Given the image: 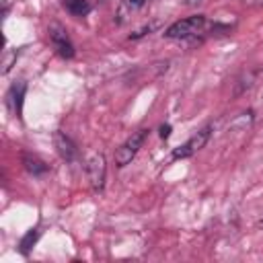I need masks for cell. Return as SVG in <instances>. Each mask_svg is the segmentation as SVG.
<instances>
[{
    "label": "cell",
    "instance_id": "1",
    "mask_svg": "<svg viewBox=\"0 0 263 263\" xmlns=\"http://www.w3.org/2000/svg\"><path fill=\"white\" fill-rule=\"evenodd\" d=\"M205 25H208L205 14H193L189 18L177 21L171 27H166L164 37H168V39H191V37H197L199 33H203Z\"/></svg>",
    "mask_w": 263,
    "mask_h": 263
},
{
    "label": "cell",
    "instance_id": "2",
    "mask_svg": "<svg viewBox=\"0 0 263 263\" xmlns=\"http://www.w3.org/2000/svg\"><path fill=\"white\" fill-rule=\"evenodd\" d=\"M146 138H148V129H138V132H134L117 150H115V164L117 166H125V164H129L132 160H134V156L138 154V150L142 148V144L146 142Z\"/></svg>",
    "mask_w": 263,
    "mask_h": 263
},
{
    "label": "cell",
    "instance_id": "3",
    "mask_svg": "<svg viewBox=\"0 0 263 263\" xmlns=\"http://www.w3.org/2000/svg\"><path fill=\"white\" fill-rule=\"evenodd\" d=\"M210 134H212V125H205V127H201L199 132H195L185 144L177 146V148L171 152V160H183V158H189V156H193L195 152H199V150L208 144Z\"/></svg>",
    "mask_w": 263,
    "mask_h": 263
},
{
    "label": "cell",
    "instance_id": "4",
    "mask_svg": "<svg viewBox=\"0 0 263 263\" xmlns=\"http://www.w3.org/2000/svg\"><path fill=\"white\" fill-rule=\"evenodd\" d=\"M47 35H49V41H51V47L55 49V53L64 60H72L76 49H74V43L70 41L66 29L60 25V23H51L47 27Z\"/></svg>",
    "mask_w": 263,
    "mask_h": 263
},
{
    "label": "cell",
    "instance_id": "5",
    "mask_svg": "<svg viewBox=\"0 0 263 263\" xmlns=\"http://www.w3.org/2000/svg\"><path fill=\"white\" fill-rule=\"evenodd\" d=\"M86 175L90 181L92 191H103L105 187V175H107V160L103 154H92L86 160Z\"/></svg>",
    "mask_w": 263,
    "mask_h": 263
},
{
    "label": "cell",
    "instance_id": "6",
    "mask_svg": "<svg viewBox=\"0 0 263 263\" xmlns=\"http://www.w3.org/2000/svg\"><path fill=\"white\" fill-rule=\"evenodd\" d=\"M53 146H55L58 154H60L64 160H68V162L76 160L78 150H76L74 142H72V140H70V138L64 134V132H55V134H53Z\"/></svg>",
    "mask_w": 263,
    "mask_h": 263
},
{
    "label": "cell",
    "instance_id": "7",
    "mask_svg": "<svg viewBox=\"0 0 263 263\" xmlns=\"http://www.w3.org/2000/svg\"><path fill=\"white\" fill-rule=\"evenodd\" d=\"M25 90H27V84L25 82H16L8 90V107L12 109V113L16 117H21V113H23V97H25Z\"/></svg>",
    "mask_w": 263,
    "mask_h": 263
},
{
    "label": "cell",
    "instance_id": "8",
    "mask_svg": "<svg viewBox=\"0 0 263 263\" xmlns=\"http://www.w3.org/2000/svg\"><path fill=\"white\" fill-rule=\"evenodd\" d=\"M23 166H25V171H27L29 175H33V177H41V175H45V173L49 171V166H47L39 156L29 154V152L23 154Z\"/></svg>",
    "mask_w": 263,
    "mask_h": 263
},
{
    "label": "cell",
    "instance_id": "9",
    "mask_svg": "<svg viewBox=\"0 0 263 263\" xmlns=\"http://www.w3.org/2000/svg\"><path fill=\"white\" fill-rule=\"evenodd\" d=\"M64 6L74 16H84L90 10V2L88 0H64Z\"/></svg>",
    "mask_w": 263,
    "mask_h": 263
},
{
    "label": "cell",
    "instance_id": "10",
    "mask_svg": "<svg viewBox=\"0 0 263 263\" xmlns=\"http://www.w3.org/2000/svg\"><path fill=\"white\" fill-rule=\"evenodd\" d=\"M37 238H39V230H37V228L29 230V232L21 238V242H18V251H21L23 255H29V251L33 249V245L37 242Z\"/></svg>",
    "mask_w": 263,
    "mask_h": 263
},
{
    "label": "cell",
    "instance_id": "11",
    "mask_svg": "<svg viewBox=\"0 0 263 263\" xmlns=\"http://www.w3.org/2000/svg\"><path fill=\"white\" fill-rule=\"evenodd\" d=\"M148 2H152V0H123V2H121V6H119V12H117V16H119V23L123 21V14L138 10V8L146 6Z\"/></svg>",
    "mask_w": 263,
    "mask_h": 263
},
{
    "label": "cell",
    "instance_id": "12",
    "mask_svg": "<svg viewBox=\"0 0 263 263\" xmlns=\"http://www.w3.org/2000/svg\"><path fill=\"white\" fill-rule=\"evenodd\" d=\"M158 27V21H154V23H150V25H146V27H142V29H138L136 33H132L129 35V39H140V37H144L146 33H150V31H154Z\"/></svg>",
    "mask_w": 263,
    "mask_h": 263
},
{
    "label": "cell",
    "instance_id": "13",
    "mask_svg": "<svg viewBox=\"0 0 263 263\" xmlns=\"http://www.w3.org/2000/svg\"><path fill=\"white\" fill-rule=\"evenodd\" d=\"M168 136H171V125H168V123H162V125H160V138L166 140Z\"/></svg>",
    "mask_w": 263,
    "mask_h": 263
},
{
    "label": "cell",
    "instance_id": "14",
    "mask_svg": "<svg viewBox=\"0 0 263 263\" xmlns=\"http://www.w3.org/2000/svg\"><path fill=\"white\" fill-rule=\"evenodd\" d=\"M199 2H201V0H187L189 6H195V4H199Z\"/></svg>",
    "mask_w": 263,
    "mask_h": 263
},
{
    "label": "cell",
    "instance_id": "15",
    "mask_svg": "<svg viewBox=\"0 0 263 263\" xmlns=\"http://www.w3.org/2000/svg\"><path fill=\"white\" fill-rule=\"evenodd\" d=\"M257 228H261V230H263V218H261V220L257 222Z\"/></svg>",
    "mask_w": 263,
    "mask_h": 263
}]
</instances>
